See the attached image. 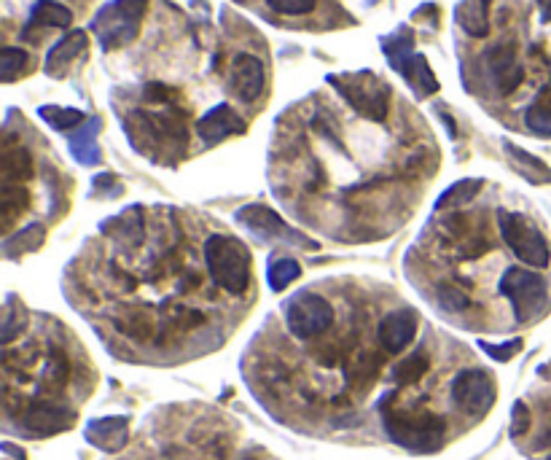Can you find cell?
Segmentation results:
<instances>
[{"mask_svg":"<svg viewBox=\"0 0 551 460\" xmlns=\"http://www.w3.org/2000/svg\"><path fill=\"white\" fill-rule=\"evenodd\" d=\"M439 113H441V119H444V124H447V132L455 138L457 130H455V119H449V113L444 111V105H439Z\"/></svg>","mask_w":551,"mask_h":460,"instance_id":"obj_40","label":"cell"},{"mask_svg":"<svg viewBox=\"0 0 551 460\" xmlns=\"http://www.w3.org/2000/svg\"><path fill=\"white\" fill-rule=\"evenodd\" d=\"M503 148H506L508 159H511V165H514V170H517L525 181L530 183H538V186H543V183H551V167L543 165L541 159L533 157V154H527L525 148L514 146L511 140H503Z\"/></svg>","mask_w":551,"mask_h":460,"instance_id":"obj_22","label":"cell"},{"mask_svg":"<svg viewBox=\"0 0 551 460\" xmlns=\"http://www.w3.org/2000/svg\"><path fill=\"white\" fill-rule=\"evenodd\" d=\"M543 9V22H551V0H538Z\"/></svg>","mask_w":551,"mask_h":460,"instance_id":"obj_41","label":"cell"},{"mask_svg":"<svg viewBox=\"0 0 551 460\" xmlns=\"http://www.w3.org/2000/svg\"><path fill=\"white\" fill-rule=\"evenodd\" d=\"M498 226L508 248L517 253V259H522L530 267L549 264V243L543 240L541 229L530 218L519 216V213H500Z\"/></svg>","mask_w":551,"mask_h":460,"instance_id":"obj_8","label":"cell"},{"mask_svg":"<svg viewBox=\"0 0 551 460\" xmlns=\"http://www.w3.org/2000/svg\"><path fill=\"white\" fill-rule=\"evenodd\" d=\"M269 9L277 11V14H285V17H302V14H310L318 0H267Z\"/></svg>","mask_w":551,"mask_h":460,"instance_id":"obj_34","label":"cell"},{"mask_svg":"<svg viewBox=\"0 0 551 460\" xmlns=\"http://www.w3.org/2000/svg\"><path fill=\"white\" fill-rule=\"evenodd\" d=\"M385 417V431L396 444L412 452H433L439 450L447 436L444 420L431 412H404L393 404H385L382 409Z\"/></svg>","mask_w":551,"mask_h":460,"instance_id":"obj_1","label":"cell"},{"mask_svg":"<svg viewBox=\"0 0 551 460\" xmlns=\"http://www.w3.org/2000/svg\"><path fill=\"white\" fill-rule=\"evenodd\" d=\"M498 291L511 299L517 323L535 321L549 307V286H546V280L530 270L511 267L498 283Z\"/></svg>","mask_w":551,"mask_h":460,"instance_id":"obj_7","label":"cell"},{"mask_svg":"<svg viewBox=\"0 0 551 460\" xmlns=\"http://www.w3.org/2000/svg\"><path fill=\"white\" fill-rule=\"evenodd\" d=\"M428 366H431V364H428L425 353H417V356L401 361V364H398L396 369L390 372V377H393V382H398V385H414V382L425 377Z\"/></svg>","mask_w":551,"mask_h":460,"instance_id":"obj_30","label":"cell"},{"mask_svg":"<svg viewBox=\"0 0 551 460\" xmlns=\"http://www.w3.org/2000/svg\"><path fill=\"white\" fill-rule=\"evenodd\" d=\"M44 243V226L41 224H30L25 226L19 235L9 237L6 243H3V253L9 256V259H19V256H25L30 251H38Z\"/></svg>","mask_w":551,"mask_h":460,"instance_id":"obj_24","label":"cell"},{"mask_svg":"<svg viewBox=\"0 0 551 460\" xmlns=\"http://www.w3.org/2000/svg\"><path fill=\"white\" fill-rule=\"evenodd\" d=\"M146 9L148 0H111L108 6L100 9V14L92 22V30L100 38L105 52L121 49L138 38Z\"/></svg>","mask_w":551,"mask_h":460,"instance_id":"obj_6","label":"cell"},{"mask_svg":"<svg viewBox=\"0 0 551 460\" xmlns=\"http://www.w3.org/2000/svg\"><path fill=\"white\" fill-rule=\"evenodd\" d=\"M484 68L490 73V81L500 97H508L517 92V87L525 81V70L517 60V46L498 44L492 46L487 57H484Z\"/></svg>","mask_w":551,"mask_h":460,"instance_id":"obj_12","label":"cell"},{"mask_svg":"<svg viewBox=\"0 0 551 460\" xmlns=\"http://www.w3.org/2000/svg\"><path fill=\"white\" fill-rule=\"evenodd\" d=\"M511 420H514V426H511V431H514V436H522L530 428V412H527L525 404H514V415H511Z\"/></svg>","mask_w":551,"mask_h":460,"instance_id":"obj_36","label":"cell"},{"mask_svg":"<svg viewBox=\"0 0 551 460\" xmlns=\"http://www.w3.org/2000/svg\"><path fill=\"white\" fill-rule=\"evenodd\" d=\"M87 30H70L65 38H60L57 44L49 49V54H46L44 60V70L52 76V79H60V76H65V70H68V65L73 60H78L81 54L87 52Z\"/></svg>","mask_w":551,"mask_h":460,"instance_id":"obj_16","label":"cell"},{"mask_svg":"<svg viewBox=\"0 0 551 460\" xmlns=\"http://www.w3.org/2000/svg\"><path fill=\"white\" fill-rule=\"evenodd\" d=\"M549 460H551V458H549Z\"/></svg>","mask_w":551,"mask_h":460,"instance_id":"obj_42","label":"cell"},{"mask_svg":"<svg viewBox=\"0 0 551 460\" xmlns=\"http://www.w3.org/2000/svg\"><path fill=\"white\" fill-rule=\"evenodd\" d=\"M127 135L132 146L146 157H159L162 151H183L189 140L181 119H173L170 113H132Z\"/></svg>","mask_w":551,"mask_h":460,"instance_id":"obj_4","label":"cell"},{"mask_svg":"<svg viewBox=\"0 0 551 460\" xmlns=\"http://www.w3.org/2000/svg\"><path fill=\"white\" fill-rule=\"evenodd\" d=\"M439 302L441 307L447 310V313L452 315H463L471 310V299L460 291V288H452V286H441L439 288Z\"/></svg>","mask_w":551,"mask_h":460,"instance_id":"obj_33","label":"cell"},{"mask_svg":"<svg viewBox=\"0 0 551 460\" xmlns=\"http://www.w3.org/2000/svg\"><path fill=\"white\" fill-rule=\"evenodd\" d=\"M490 9L492 0H463L457 3L455 19L471 38H484L490 33Z\"/></svg>","mask_w":551,"mask_h":460,"instance_id":"obj_21","label":"cell"},{"mask_svg":"<svg viewBox=\"0 0 551 460\" xmlns=\"http://www.w3.org/2000/svg\"><path fill=\"white\" fill-rule=\"evenodd\" d=\"M285 323L299 339H315L334 323V307L318 294H299L285 307Z\"/></svg>","mask_w":551,"mask_h":460,"instance_id":"obj_9","label":"cell"},{"mask_svg":"<svg viewBox=\"0 0 551 460\" xmlns=\"http://www.w3.org/2000/svg\"><path fill=\"white\" fill-rule=\"evenodd\" d=\"M73 22V11L68 6H62L57 0H38L30 9V19H27L22 35L33 38L35 30H49V27H70Z\"/></svg>","mask_w":551,"mask_h":460,"instance_id":"obj_19","label":"cell"},{"mask_svg":"<svg viewBox=\"0 0 551 460\" xmlns=\"http://www.w3.org/2000/svg\"><path fill=\"white\" fill-rule=\"evenodd\" d=\"M452 399H455V404L463 409L465 415L482 417L495 404V382H492L487 372L465 369L452 382Z\"/></svg>","mask_w":551,"mask_h":460,"instance_id":"obj_10","label":"cell"},{"mask_svg":"<svg viewBox=\"0 0 551 460\" xmlns=\"http://www.w3.org/2000/svg\"><path fill=\"white\" fill-rule=\"evenodd\" d=\"M87 439L105 452H119L130 439L127 417H100L87 426Z\"/></svg>","mask_w":551,"mask_h":460,"instance_id":"obj_18","label":"cell"},{"mask_svg":"<svg viewBox=\"0 0 551 460\" xmlns=\"http://www.w3.org/2000/svg\"><path fill=\"white\" fill-rule=\"evenodd\" d=\"M240 132H245V122L237 116V111H234L232 105L226 103L210 108V111L197 122V135L205 140L207 146L224 143L226 138L240 135Z\"/></svg>","mask_w":551,"mask_h":460,"instance_id":"obj_13","label":"cell"},{"mask_svg":"<svg viewBox=\"0 0 551 460\" xmlns=\"http://www.w3.org/2000/svg\"><path fill=\"white\" fill-rule=\"evenodd\" d=\"M105 229L113 232L116 237H135V240H140V237H143V218H140V210L135 208L132 213L130 210L121 213V216L116 218L113 224L105 226Z\"/></svg>","mask_w":551,"mask_h":460,"instance_id":"obj_31","label":"cell"},{"mask_svg":"<svg viewBox=\"0 0 551 460\" xmlns=\"http://www.w3.org/2000/svg\"><path fill=\"white\" fill-rule=\"evenodd\" d=\"M482 350L487 356H492L495 361H511L522 350V342L519 339H511L506 345H490V342H482Z\"/></svg>","mask_w":551,"mask_h":460,"instance_id":"obj_35","label":"cell"},{"mask_svg":"<svg viewBox=\"0 0 551 460\" xmlns=\"http://www.w3.org/2000/svg\"><path fill=\"white\" fill-rule=\"evenodd\" d=\"M414 334H417V318L409 310H396L379 323V342L388 353L404 350L414 339Z\"/></svg>","mask_w":551,"mask_h":460,"instance_id":"obj_17","label":"cell"},{"mask_svg":"<svg viewBox=\"0 0 551 460\" xmlns=\"http://www.w3.org/2000/svg\"><path fill=\"white\" fill-rule=\"evenodd\" d=\"M382 52L388 57L390 68L404 76L417 100H425L439 92V79L433 76L425 54L414 52V35L409 27H398L396 33L382 38Z\"/></svg>","mask_w":551,"mask_h":460,"instance_id":"obj_2","label":"cell"},{"mask_svg":"<svg viewBox=\"0 0 551 460\" xmlns=\"http://www.w3.org/2000/svg\"><path fill=\"white\" fill-rule=\"evenodd\" d=\"M27 65H30V54L17 49V46H6L0 54V79H3V84H14L19 76H25Z\"/></svg>","mask_w":551,"mask_h":460,"instance_id":"obj_27","label":"cell"},{"mask_svg":"<svg viewBox=\"0 0 551 460\" xmlns=\"http://www.w3.org/2000/svg\"><path fill=\"white\" fill-rule=\"evenodd\" d=\"M237 221H240L248 232L264 237V240H285L291 245H302V248H318L312 240H304V235H299L296 229L285 224L283 218L277 216L275 210L264 208V205H245V208L237 210Z\"/></svg>","mask_w":551,"mask_h":460,"instance_id":"obj_11","label":"cell"},{"mask_svg":"<svg viewBox=\"0 0 551 460\" xmlns=\"http://www.w3.org/2000/svg\"><path fill=\"white\" fill-rule=\"evenodd\" d=\"M328 84H334L336 92L345 97L355 113H361L369 122H385L390 111V87L379 81L374 73H345V76H328Z\"/></svg>","mask_w":551,"mask_h":460,"instance_id":"obj_5","label":"cell"},{"mask_svg":"<svg viewBox=\"0 0 551 460\" xmlns=\"http://www.w3.org/2000/svg\"><path fill=\"white\" fill-rule=\"evenodd\" d=\"M38 116L57 132H68L76 124L84 122V111H78V108H62V105H41Z\"/></svg>","mask_w":551,"mask_h":460,"instance_id":"obj_25","label":"cell"},{"mask_svg":"<svg viewBox=\"0 0 551 460\" xmlns=\"http://www.w3.org/2000/svg\"><path fill=\"white\" fill-rule=\"evenodd\" d=\"M175 318H181L178 323H181L183 329H194V326H199V323L205 321L202 315L194 313V310H186V307H178V310H175Z\"/></svg>","mask_w":551,"mask_h":460,"instance_id":"obj_38","label":"cell"},{"mask_svg":"<svg viewBox=\"0 0 551 460\" xmlns=\"http://www.w3.org/2000/svg\"><path fill=\"white\" fill-rule=\"evenodd\" d=\"M525 127L541 138H551V100L541 97L525 111Z\"/></svg>","mask_w":551,"mask_h":460,"instance_id":"obj_29","label":"cell"},{"mask_svg":"<svg viewBox=\"0 0 551 460\" xmlns=\"http://www.w3.org/2000/svg\"><path fill=\"white\" fill-rule=\"evenodd\" d=\"M299 275H302V267H299L293 259H285V256H275L267 270L272 291H283V288L291 286L293 280L299 278Z\"/></svg>","mask_w":551,"mask_h":460,"instance_id":"obj_28","label":"cell"},{"mask_svg":"<svg viewBox=\"0 0 551 460\" xmlns=\"http://www.w3.org/2000/svg\"><path fill=\"white\" fill-rule=\"evenodd\" d=\"M119 329L132 339H146L151 334V315L146 310H132L121 318Z\"/></svg>","mask_w":551,"mask_h":460,"instance_id":"obj_32","label":"cell"},{"mask_svg":"<svg viewBox=\"0 0 551 460\" xmlns=\"http://www.w3.org/2000/svg\"><path fill=\"white\" fill-rule=\"evenodd\" d=\"M170 87H164V84H148L146 87V100H151V103H167L170 100Z\"/></svg>","mask_w":551,"mask_h":460,"instance_id":"obj_37","label":"cell"},{"mask_svg":"<svg viewBox=\"0 0 551 460\" xmlns=\"http://www.w3.org/2000/svg\"><path fill=\"white\" fill-rule=\"evenodd\" d=\"M205 264L210 278L229 294H245L250 286V253L234 237L213 235L205 243Z\"/></svg>","mask_w":551,"mask_h":460,"instance_id":"obj_3","label":"cell"},{"mask_svg":"<svg viewBox=\"0 0 551 460\" xmlns=\"http://www.w3.org/2000/svg\"><path fill=\"white\" fill-rule=\"evenodd\" d=\"M0 450H3V460H25V452L19 450V447H14L11 442L3 444Z\"/></svg>","mask_w":551,"mask_h":460,"instance_id":"obj_39","label":"cell"},{"mask_svg":"<svg viewBox=\"0 0 551 460\" xmlns=\"http://www.w3.org/2000/svg\"><path fill=\"white\" fill-rule=\"evenodd\" d=\"M264 84H267V73H264V62L253 54H240L234 60L232 70V87L237 92L242 103H256L264 92Z\"/></svg>","mask_w":551,"mask_h":460,"instance_id":"obj_15","label":"cell"},{"mask_svg":"<svg viewBox=\"0 0 551 460\" xmlns=\"http://www.w3.org/2000/svg\"><path fill=\"white\" fill-rule=\"evenodd\" d=\"M100 127H103V122H100L97 116H92L87 122V127H81V130L70 135V154H73V159H76L78 165L95 167L103 162V154H100V146H97Z\"/></svg>","mask_w":551,"mask_h":460,"instance_id":"obj_20","label":"cell"},{"mask_svg":"<svg viewBox=\"0 0 551 460\" xmlns=\"http://www.w3.org/2000/svg\"><path fill=\"white\" fill-rule=\"evenodd\" d=\"M482 189V181L479 178H465V181L452 183L444 194L436 202V210H447V208H457V205H465V202H471L476 197V191Z\"/></svg>","mask_w":551,"mask_h":460,"instance_id":"obj_26","label":"cell"},{"mask_svg":"<svg viewBox=\"0 0 551 460\" xmlns=\"http://www.w3.org/2000/svg\"><path fill=\"white\" fill-rule=\"evenodd\" d=\"M76 423V415L57 404H35L22 415V428L30 436H54L68 431Z\"/></svg>","mask_w":551,"mask_h":460,"instance_id":"obj_14","label":"cell"},{"mask_svg":"<svg viewBox=\"0 0 551 460\" xmlns=\"http://www.w3.org/2000/svg\"><path fill=\"white\" fill-rule=\"evenodd\" d=\"M33 173V159L27 154L25 148H6L3 154V186H22L25 178H30Z\"/></svg>","mask_w":551,"mask_h":460,"instance_id":"obj_23","label":"cell"}]
</instances>
